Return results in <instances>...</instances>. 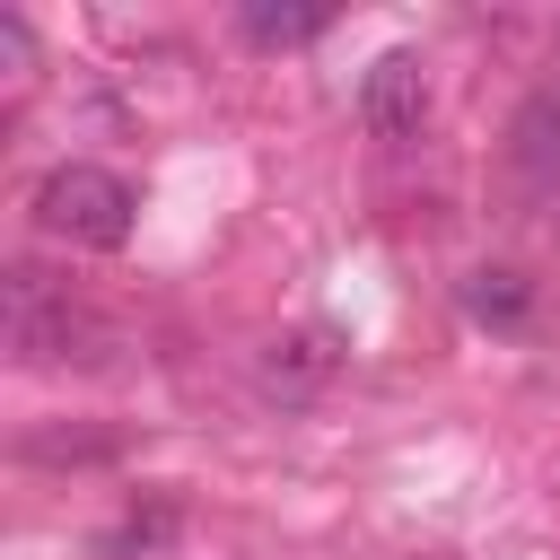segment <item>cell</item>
Returning a JSON list of instances; mask_svg holds the SVG:
<instances>
[{
	"label": "cell",
	"mask_w": 560,
	"mask_h": 560,
	"mask_svg": "<svg viewBox=\"0 0 560 560\" xmlns=\"http://www.w3.org/2000/svg\"><path fill=\"white\" fill-rule=\"evenodd\" d=\"M464 306H472L481 324H525L534 289H525L516 271H472V280H464Z\"/></svg>",
	"instance_id": "obj_6"
},
{
	"label": "cell",
	"mask_w": 560,
	"mask_h": 560,
	"mask_svg": "<svg viewBox=\"0 0 560 560\" xmlns=\"http://www.w3.org/2000/svg\"><path fill=\"white\" fill-rule=\"evenodd\" d=\"M26 455H105V438H26Z\"/></svg>",
	"instance_id": "obj_9"
},
{
	"label": "cell",
	"mask_w": 560,
	"mask_h": 560,
	"mask_svg": "<svg viewBox=\"0 0 560 560\" xmlns=\"http://www.w3.org/2000/svg\"><path fill=\"white\" fill-rule=\"evenodd\" d=\"M0 324H9L18 368H96V359L114 350V332H105L61 280H44L35 262H9V271H0Z\"/></svg>",
	"instance_id": "obj_1"
},
{
	"label": "cell",
	"mask_w": 560,
	"mask_h": 560,
	"mask_svg": "<svg viewBox=\"0 0 560 560\" xmlns=\"http://www.w3.org/2000/svg\"><path fill=\"white\" fill-rule=\"evenodd\" d=\"M359 122L376 140H411L429 122V61L420 52H376V70L359 79Z\"/></svg>",
	"instance_id": "obj_3"
},
{
	"label": "cell",
	"mask_w": 560,
	"mask_h": 560,
	"mask_svg": "<svg viewBox=\"0 0 560 560\" xmlns=\"http://www.w3.org/2000/svg\"><path fill=\"white\" fill-rule=\"evenodd\" d=\"M166 534H175V516H166V508H149V516H122V534H114L105 551H114V560H131V551H158Z\"/></svg>",
	"instance_id": "obj_8"
},
{
	"label": "cell",
	"mask_w": 560,
	"mask_h": 560,
	"mask_svg": "<svg viewBox=\"0 0 560 560\" xmlns=\"http://www.w3.org/2000/svg\"><path fill=\"white\" fill-rule=\"evenodd\" d=\"M131 184L114 175V166H88V158H70V166H52L44 184H35V219H44V236H61V245H88V254H114L122 236H131Z\"/></svg>",
	"instance_id": "obj_2"
},
{
	"label": "cell",
	"mask_w": 560,
	"mask_h": 560,
	"mask_svg": "<svg viewBox=\"0 0 560 560\" xmlns=\"http://www.w3.org/2000/svg\"><path fill=\"white\" fill-rule=\"evenodd\" d=\"M508 140H516V166L534 184H560V96H525Z\"/></svg>",
	"instance_id": "obj_5"
},
{
	"label": "cell",
	"mask_w": 560,
	"mask_h": 560,
	"mask_svg": "<svg viewBox=\"0 0 560 560\" xmlns=\"http://www.w3.org/2000/svg\"><path fill=\"white\" fill-rule=\"evenodd\" d=\"M332 368H341V350H332L324 332H280V341H262V385H271L280 402H306Z\"/></svg>",
	"instance_id": "obj_4"
},
{
	"label": "cell",
	"mask_w": 560,
	"mask_h": 560,
	"mask_svg": "<svg viewBox=\"0 0 560 560\" xmlns=\"http://www.w3.org/2000/svg\"><path fill=\"white\" fill-rule=\"evenodd\" d=\"M324 26H332L324 9H245V35L271 44V52H280V44H315Z\"/></svg>",
	"instance_id": "obj_7"
}]
</instances>
